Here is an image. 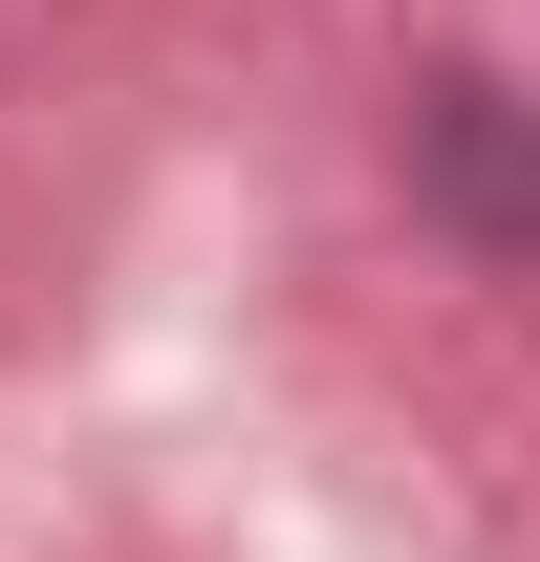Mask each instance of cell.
I'll return each mask as SVG.
<instances>
[{
	"label": "cell",
	"instance_id": "1",
	"mask_svg": "<svg viewBox=\"0 0 540 562\" xmlns=\"http://www.w3.org/2000/svg\"><path fill=\"white\" fill-rule=\"evenodd\" d=\"M410 195H432V238H475V260L540 281V109L519 87H410Z\"/></svg>",
	"mask_w": 540,
	"mask_h": 562
}]
</instances>
